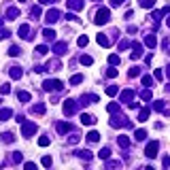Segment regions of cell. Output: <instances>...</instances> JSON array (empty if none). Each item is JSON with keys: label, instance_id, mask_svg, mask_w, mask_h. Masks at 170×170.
<instances>
[{"label": "cell", "instance_id": "cell-18", "mask_svg": "<svg viewBox=\"0 0 170 170\" xmlns=\"http://www.w3.org/2000/svg\"><path fill=\"white\" fill-rule=\"evenodd\" d=\"M98 157H100V160H109V157H111V149H109V147L100 149V151H98Z\"/></svg>", "mask_w": 170, "mask_h": 170}, {"label": "cell", "instance_id": "cell-2", "mask_svg": "<svg viewBox=\"0 0 170 170\" xmlns=\"http://www.w3.org/2000/svg\"><path fill=\"white\" fill-rule=\"evenodd\" d=\"M34 132H36V124L34 121H24V126H21V136L24 138H30Z\"/></svg>", "mask_w": 170, "mask_h": 170}, {"label": "cell", "instance_id": "cell-43", "mask_svg": "<svg viewBox=\"0 0 170 170\" xmlns=\"http://www.w3.org/2000/svg\"><path fill=\"white\" fill-rule=\"evenodd\" d=\"M30 15H32V17H39V15H41V6H34V9L30 11Z\"/></svg>", "mask_w": 170, "mask_h": 170}, {"label": "cell", "instance_id": "cell-20", "mask_svg": "<svg viewBox=\"0 0 170 170\" xmlns=\"http://www.w3.org/2000/svg\"><path fill=\"white\" fill-rule=\"evenodd\" d=\"M117 142H119V147H124V149L130 147V138H128V136H119V138H117Z\"/></svg>", "mask_w": 170, "mask_h": 170}, {"label": "cell", "instance_id": "cell-4", "mask_svg": "<svg viewBox=\"0 0 170 170\" xmlns=\"http://www.w3.org/2000/svg\"><path fill=\"white\" fill-rule=\"evenodd\" d=\"M57 19H60V11H57V9H49L47 15H45V21H47V24H55Z\"/></svg>", "mask_w": 170, "mask_h": 170}, {"label": "cell", "instance_id": "cell-48", "mask_svg": "<svg viewBox=\"0 0 170 170\" xmlns=\"http://www.w3.org/2000/svg\"><path fill=\"white\" fill-rule=\"evenodd\" d=\"M140 98H142V100H151V91H142Z\"/></svg>", "mask_w": 170, "mask_h": 170}, {"label": "cell", "instance_id": "cell-29", "mask_svg": "<svg viewBox=\"0 0 170 170\" xmlns=\"http://www.w3.org/2000/svg\"><path fill=\"white\" fill-rule=\"evenodd\" d=\"M91 62H94L91 55H81V64H83V66H91Z\"/></svg>", "mask_w": 170, "mask_h": 170}, {"label": "cell", "instance_id": "cell-36", "mask_svg": "<svg viewBox=\"0 0 170 170\" xmlns=\"http://www.w3.org/2000/svg\"><path fill=\"white\" fill-rule=\"evenodd\" d=\"M81 81H83V75H75L70 79V85H77V83H81Z\"/></svg>", "mask_w": 170, "mask_h": 170}, {"label": "cell", "instance_id": "cell-52", "mask_svg": "<svg viewBox=\"0 0 170 170\" xmlns=\"http://www.w3.org/2000/svg\"><path fill=\"white\" fill-rule=\"evenodd\" d=\"M70 142H72V145H77V142H79V136H77V134H72V136H70Z\"/></svg>", "mask_w": 170, "mask_h": 170}, {"label": "cell", "instance_id": "cell-16", "mask_svg": "<svg viewBox=\"0 0 170 170\" xmlns=\"http://www.w3.org/2000/svg\"><path fill=\"white\" fill-rule=\"evenodd\" d=\"M28 32H30V26H28V24H24V26L19 28V36H21V39H30V34H28Z\"/></svg>", "mask_w": 170, "mask_h": 170}, {"label": "cell", "instance_id": "cell-55", "mask_svg": "<svg viewBox=\"0 0 170 170\" xmlns=\"http://www.w3.org/2000/svg\"><path fill=\"white\" fill-rule=\"evenodd\" d=\"M166 24H168V28H170V17H168V19H166Z\"/></svg>", "mask_w": 170, "mask_h": 170}, {"label": "cell", "instance_id": "cell-14", "mask_svg": "<svg viewBox=\"0 0 170 170\" xmlns=\"http://www.w3.org/2000/svg\"><path fill=\"white\" fill-rule=\"evenodd\" d=\"M66 49H68V45H66V42H57V45L53 47V51H55L57 55H64V53H66Z\"/></svg>", "mask_w": 170, "mask_h": 170}, {"label": "cell", "instance_id": "cell-1", "mask_svg": "<svg viewBox=\"0 0 170 170\" xmlns=\"http://www.w3.org/2000/svg\"><path fill=\"white\" fill-rule=\"evenodd\" d=\"M64 85H62V81H57V79H47L45 83H42V89L45 91H60Z\"/></svg>", "mask_w": 170, "mask_h": 170}, {"label": "cell", "instance_id": "cell-24", "mask_svg": "<svg viewBox=\"0 0 170 170\" xmlns=\"http://www.w3.org/2000/svg\"><path fill=\"white\" fill-rule=\"evenodd\" d=\"M32 113L42 115V113H45V104H34V106H32Z\"/></svg>", "mask_w": 170, "mask_h": 170}, {"label": "cell", "instance_id": "cell-17", "mask_svg": "<svg viewBox=\"0 0 170 170\" xmlns=\"http://www.w3.org/2000/svg\"><path fill=\"white\" fill-rule=\"evenodd\" d=\"M42 36H45V41H55V32H53V30H49V28H45V30H42Z\"/></svg>", "mask_w": 170, "mask_h": 170}, {"label": "cell", "instance_id": "cell-58", "mask_svg": "<svg viewBox=\"0 0 170 170\" xmlns=\"http://www.w3.org/2000/svg\"><path fill=\"white\" fill-rule=\"evenodd\" d=\"M96 2H98V0H96Z\"/></svg>", "mask_w": 170, "mask_h": 170}, {"label": "cell", "instance_id": "cell-7", "mask_svg": "<svg viewBox=\"0 0 170 170\" xmlns=\"http://www.w3.org/2000/svg\"><path fill=\"white\" fill-rule=\"evenodd\" d=\"M66 4H68V9H72V11H81L85 6L83 0H66Z\"/></svg>", "mask_w": 170, "mask_h": 170}, {"label": "cell", "instance_id": "cell-49", "mask_svg": "<svg viewBox=\"0 0 170 170\" xmlns=\"http://www.w3.org/2000/svg\"><path fill=\"white\" fill-rule=\"evenodd\" d=\"M24 166H26V170H34V168H36V164H32V162H26Z\"/></svg>", "mask_w": 170, "mask_h": 170}, {"label": "cell", "instance_id": "cell-54", "mask_svg": "<svg viewBox=\"0 0 170 170\" xmlns=\"http://www.w3.org/2000/svg\"><path fill=\"white\" fill-rule=\"evenodd\" d=\"M41 4H51V2H55V0H39Z\"/></svg>", "mask_w": 170, "mask_h": 170}, {"label": "cell", "instance_id": "cell-51", "mask_svg": "<svg viewBox=\"0 0 170 170\" xmlns=\"http://www.w3.org/2000/svg\"><path fill=\"white\" fill-rule=\"evenodd\" d=\"M128 47H130V42H128V41H121V42H119V49H128Z\"/></svg>", "mask_w": 170, "mask_h": 170}, {"label": "cell", "instance_id": "cell-31", "mask_svg": "<svg viewBox=\"0 0 170 170\" xmlns=\"http://www.w3.org/2000/svg\"><path fill=\"white\" fill-rule=\"evenodd\" d=\"M106 111H109V113H117V111H119V104H117V102H111V104L106 106Z\"/></svg>", "mask_w": 170, "mask_h": 170}, {"label": "cell", "instance_id": "cell-41", "mask_svg": "<svg viewBox=\"0 0 170 170\" xmlns=\"http://www.w3.org/2000/svg\"><path fill=\"white\" fill-rule=\"evenodd\" d=\"M49 142H51V140H49L47 136H41V138H39V145H41V147H47Z\"/></svg>", "mask_w": 170, "mask_h": 170}, {"label": "cell", "instance_id": "cell-13", "mask_svg": "<svg viewBox=\"0 0 170 170\" xmlns=\"http://www.w3.org/2000/svg\"><path fill=\"white\" fill-rule=\"evenodd\" d=\"M17 17H19V9L17 6H11L6 11V19H17Z\"/></svg>", "mask_w": 170, "mask_h": 170}, {"label": "cell", "instance_id": "cell-35", "mask_svg": "<svg viewBox=\"0 0 170 170\" xmlns=\"http://www.w3.org/2000/svg\"><path fill=\"white\" fill-rule=\"evenodd\" d=\"M117 94V85H109L106 87V96H115Z\"/></svg>", "mask_w": 170, "mask_h": 170}, {"label": "cell", "instance_id": "cell-8", "mask_svg": "<svg viewBox=\"0 0 170 170\" xmlns=\"http://www.w3.org/2000/svg\"><path fill=\"white\" fill-rule=\"evenodd\" d=\"M121 102H128V104L134 102V91H132V89H124V91H121Z\"/></svg>", "mask_w": 170, "mask_h": 170}, {"label": "cell", "instance_id": "cell-15", "mask_svg": "<svg viewBox=\"0 0 170 170\" xmlns=\"http://www.w3.org/2000/svg\"><path fill=\"white\" fill-rule=\"evenodd\" d=\"M9 117H13V111L11 109H0V121H6Z\"/></svg>", "mask_w": 170, "mask_h": 170}, {"label": "cell", "instance_id": "cell-50", "mask_svg": "<svg viewBox=\"0 0 170 170\" xmlns=\"http://www.w3.org/2000/svg\"><path fill=\"white\" fill-rule=\"evenodd\" d=\"M126 0H111V6H119V4H124Z\"/></svg>", "mask_w": 170, "mask_h": 170}, {"label": "cell", "instance_id": "cell-6", "mask_svg": "<svg viewBox=\"0 0 170 170\" xmlns=\"http://www.w3.org/2000/svg\"><path fill=\"white\" fill-rule=\"evenodd\" d=\"M132 49H134V51H132L130 57H132V60H138V57L142 55V45H140V42H132Z\"/></svg>", "mask_w": 170, "mask_h": 170}, {"label": "cell", "instance_id": "cell-34", "mask_svg": "<svg viewBox=\"0 0 170 170\" xmlns=\"http://www.w3.org/2000/svg\"><path fill=\"white\" fill-rule=\"evenodd\" d=\"M117 75H119L117 68H109V70H106V77H109V79H113V77H117Z\"/></svg>", "mask_w": 170, "mask_h": 170}, {"label": "cell", "instance_id": "cell-30", "mask_svg": "<svg viewBox=\"0 0 170 170\" xmlns=\"http://www.w3.org/2000/svg\"><path fill=\"white\" fill-rule=\"evenodd\" d=\"M19 51H21V49H19L17 45H13V47L9 49V55H11V57H15V55H19Z\"/></svg>", "mask_w": 170, "mask_h": 170}, {"label": "cell", "instance_id": "cell-39", "mask_svg": "<svg viewBox=\"0 0 170 170\" xmlns=\"http://www.w3.org/2000/svg\"><path fill=\"white\" fill-rule=\"evenodd\" d=\"M79 47H87V42H89V39H87V36H79Z\"/></svg>", "mask_w": 170, "mask_h": 170}, {"label": "cell", "instance_id": "cell-45", "mask_svg": "<svg viewBox=\"0 0 170 170\" xmlns=\"http://www.w3.org/2000/svg\"><path fill=\"white\" fill-rule=\"evenodd\" d=\"M153 109H155V111H164V102H160V100H157V102L153 104Z\"/></svg>", "mask_w": 170, "mask_h": 170}, {"label": "cell", "instance_id": "cell-11", "mask_svg": "<svg viewBox=\"0 0 170 170\" xmlns=\"http://www.w3.org/2000/svg\"><path fill=\"white\" fill-rule=\"evenodd\" d=\"M81 124H83V126H94V124H96V117H91V115L83 113V115H81Z\"/></svg>", "mask_w": 170, "mask_h": 170}, {"label": "cell", "instance_id": "cell-9", "mask_svg": "<svg viewBox=\"0 0 170 170\" xmlns=\"http://www.w3.org/2000/svg\"><path fill=\"white\" fill-rule=\"evenodd\" d=\"M75 111H77L75 102H72V100H66V102H64V113H66V115H72Z\"/></svg>", "mask_w": 170, "mask_h": 170}, {"label": "cell", "instance_id": "cell-22", "mask_svg": "<svg viewBox=\"0 0 170 170\" xmlns=\"http://www.w3.org/2000/svg\"><path fill=\"white\" fill-rule=\"evenodd\" d=\"M98 138H100V134H98L96 130H91V132L87 134V140H89V142H98Z\"/></svg>", "mask_w": 170, "mask_h": 170}, {"label": "cell", "instance_id": "cell-26", "mask_svg": "<svg viewBox=\"0 0 170 170\" xmlns=\"http://www.w3.org/2000/svg\"><path fill=\"white\" fill-rule=\"evenodd\" d=\"M17 98H19L21 102H30V94H28V91H19V94H17Z\"/></svg>", "mask_w": 170, "mask_h": 170}, {"label": "cell", "instance_id": "cell-38", "mask_svg": "<svg viewBox=\"0 0 170 170\" xmlns=\"http://www.w3.org/2000/svg\"><path fill=\"white\" fill-rule=\"evenodd\" d=\"M153 77H155L157 81H162V79H164V72H162L160 68H155V70H153Z\"/></svg>", "mask_w": 170, "mask_h": 170}, {"label": "cell", "instance_id": "cell-23", "mask_svg": "<svg viewBox=\"0 0 170 170\" xmlns=\"http://www.w3.org/2000/svg\"><path fill=\"white\" fill-rule=\"evenodd\" d=\"M119 62H121V57H119V55H115V53H113V55H109V64H111V66H117Z\"/></svg>", "mask_w": 170, "mask_h": 170}, {"label": "cell", "instance_id": "cell-10", "mask_svg": "<svg viewBox=\"0 0 170 170\" xmlns=\"http://www.w3.org/2000/svg\"><path fill=\"white\" fill-rule=\"evenodd\" d=\"M145 45H147L149 49H155V45H157V39H155V34H147V39H145Z\"/></svg>", "mask_w": 170, "mask_h": 170}, {"label": "cell", "instance_id": "cell-46", "mask_svg": "<svg viewBox=\"0 0 170 170\" xmlns=\"http://www.w3.org/2000/svg\"><path fill=\"white\" fill-rule=\"evenodd\" d=\"M138 75H140V68H132L130 70V77H138Z\"/></svg>", "mask_w": 170, "mask_h": 170}, {"label": "cell", "instance_id": "cell-37", "mask_svg": "<svg viewBox=\"0 0 170 170\" xmlns=\"http://www.w3.org/2000/svg\"><path fill=\"white\" fill-rule=\"evenodd\" d=\"M47 51H49V49H47V45H39V47H36V53H39V55H45Z\"/></svg>", "mask_w": 170, "mask_h": 170}, {"label": "cell", "instance_id": "cell-42", "mask_svg": "<svg viewBox=\"0 0 170 170\" xmlns=\"http://www.w3.org/2000/svg\"><path fill=\"white\" fill-rule=\"evenodd\" d=\"M51 164H53V160H51L49 155H45V157H42V166H47V168H49Z\"/></svg>", "mask_w": 170, "mask_h": 170}, {"label": "cell", "instance_id": "cell-25", "mask_svg": "<svg viewBox=\"0 0 170 170\" xmlns=\"http://www.w3.org/2000/svg\"><path fill=\"white\" fill-rule=\"evenodd\" d=\"M68 130H70V124H57V132L60 134H66Z\"/></svg>", "mask_w": 170, "mask_h": 170}, {"label": "cell", "instance_id": "cell-33", "mask_svg": "<svg viewBox=\"0 0 170 170\" xmlns=\"http://www.w3.org/2000/svg\"><path fill=\"white\" fill-rule=\"evenodd\" d=\"M142 85H145V87H151V85H153V77H149V75L142 77Z\"/></svg>", "mask_w": 170, "mask_h": 170}, {"label": "cell", "instance_id": "cell-53", "mask_svg": "<svg viewBox=\"0 0 170 170\" xmlns=\"http://www.w3.org/2000/svg\"><path fill=\"white\" fill-rule=\"evenodd\" d=\"M164 166H166V168L170 166V155H166V157H164Z\"/></svg>", "mask_w": 170, "mask_h": 170}, {"label": "cell", "instance_id": "cell-44", "mask_svg": "<svg viewBox=\"0 0 170 170\" xmlns=\"http://www.w3.org/2000/svg\"><path fill=\"white\" fill-rule=\"evenodd\" d=\"M21 160H24V155H21L19 151H17V153H13V162H17V164H19Z\"/></svg>", "mask_w": 170, "mask_h": 170}, {"label": "cell", "instance_id": "cell-47", "mask_svg": "<svg viewBox=\"0 0 170 170\" xmlns=\"http://www.w3.org/2000/svg\"><path fill=\"white\" fill-rule=\"evenodd\" d=\"M9 91H11V85H2L0 87V94H9Z\"/></svg>", "mask_w": 170, "mask_h": 170}, {"label": "cell", "instance_id": "cell-12", "mask_svg": "<svg viewBox=\"0 0 170 170\" xmlns=\"http://www.w3.org/2000/svg\"><path fill=\"white\" fill-rule=\"evenodd\" d=\"M11 79H21V75H24V70L19 68V66H11Z\"/></svg>", "mask_w": 170, "mask_h": 170}, {"label": "cell", "instance_id": "cell-32", "mask_svg": "<svg viewBox=\"0 0 170 170\" xmlns=\"http://www.w3.org/2000/svg\"><path fill=\"white\" fill-rule=\"evenodd\" d=\"M153 4H155V0H140V6L142 9H151Z\"/></svg>", "mask_w": 170, "mask_h": 170}, {"label": "cell", "instance_id": "cell-27", "mask_svg": "<svg viewBox=\"0 0 170 170\" xmlns=\"http://www.w3.org/2000/svg\"><path fill=\"white\" fill-rule=\"evenodd\" d=\"M134 138H136V140H145V138H147V132H145V130H136Z\"/></svg>", "mask_w": 170, "mask_h": 170}, {"label": "cell", "instance_id": "cell-57", "mask_svg": "<svg viewBox=\"0 0 170 170\" xmlns=\"http://www.w3.org/2000/svg\"><path fill=\"white\" fill-rule=\"evenodd\" d=\"M21 2H24V0H21Z\"/></svg>", "mask_w": 170, "mask_h": 170}, {"label": "cell", "instance_id": "cell-19", "mask_svg": "<svg viewBox=\"0 0 170 170\" xmlns=\"http://www.w3.org/2000/svg\"><path fill=\"white\" fill-rule=\"evenodd\" d=\"M96 41H98V45H102V47H109V45H111V41H109L104 34H98V39H96Z\"/></svg>", "mask_w": 170, "mask_h": 170}, {"label": "cell", "instance_id": "cell-21", "mask_svg": "<svg viewBox=\"0 0 170 170\" xmlns=\"http://www.w3.org/2000/svg\"><path fill=\"white\" fill-rule=\"evenodd\" d=\"M149 119V109H140V113H138V121H147Z\"/></svg>", "mask_w": 170, "mask_h": 170}, {"label": "cell", "instance_id": "cell-40", "mask_svg": "<svg viewBox=\"0 0 170 170\" xmlns=\"http://www.w3.org/2000/svg\"><path fill=\"white\" fill-rule=\"evenodd\" d=\"M79 155L83 157L85 162H89V160H91V153H89V151H79Z\"/></svg>", "mask_w": 170, "mask_h": 170}, {"label": "cell", "instance_id": "cell-3", "mask_svg": "<svg viewBox=\"0 0 170 170\" xmlns=\"http://www.w3.org/2000/svg\"><path fill=\"white\" fill-rule=\"evenodd\" d=\"M109 17H111V13H109V9H100L98 13H96V19H94V24H106L109 21Z\"/></svg>", "mask_w": 170, "mask_h": 170}, {"label": "cell", "instance_id": "cell-56", "mask_svg": "<svg viewBox=\"0 0 170 170\" xmlns=\"http://www.w3.org/2000/svg\"><path fill=\"white\" fill-rule=\"evenodd\" d=\"M168 79H170V70H168Z\"/></svg>", "mask_w": 170, "mask_h": 170}, {"label": "cell", "instance_id": "cell-28", "mask_svg": "<svg viewBox=\"0 0 170 170\" xmlns=\"http://www.w3.org/2000/svg\"><path fill=\"white\" fill-rule=\"evenodd\" d=\"M2 140H4V142L9 145V142H13V140H15V136H13L11 132H4V134H2Z\"/></svg>", "mask_w": 170, "mask_h": 170}, {"label": "cell", "instance_id": "cell-5", "mask_svg": "<svg viewBox=\"0 0 170 170\" xmlns=\"http://www.w3.org/2000/svg\"><path fill=\"white\" fill-rule=\"evenodd\" d=\"M157 151H160V142H157V140H153V142H149V145H147V151H145V153H147V157H155V155H157Z\"/></svg>", "mask_w": 170, "mask_h": 170}]
</instances>
